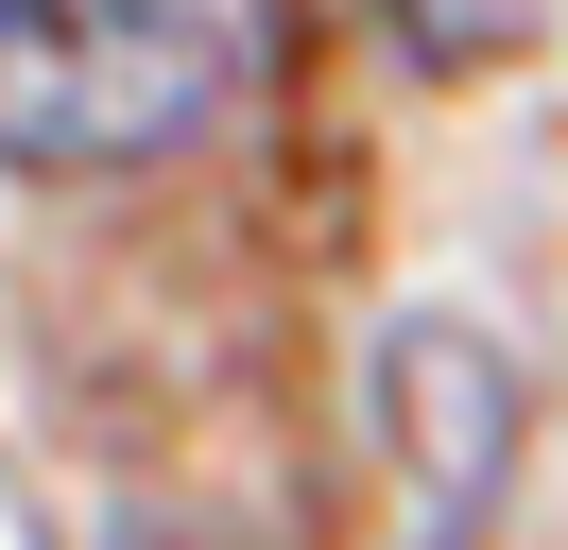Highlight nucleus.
I'll return each instance as SVG.
<instances>
[{
    "label": "nucleus",
    "instance_id": "nucleus-1",
    "mask_svg": "<svg viewBox=\"0 0 568 550\" xmlns=\"http://www.w3.org/2000/svg\"><path fill=\"white\" fill-rule=\"evenodd\" d=\"M224 121L207 0H0V172H139Z\"/></svg>",
    "mask_w": 568,
    "mask_h": 550
},
{
    "label": "nucleus",
    "instance_id": "nucleus-2",
    "mask_svg": "<svg viewBox=\"0 0 568 550\" xmlns=\"http://www.w3.org/2000/svg\"><path fill=\"white\" fill-rule=\"evenodd\" d=\"M396 34H414V52H499V34L534 18V0H379Z\"/></svg>",
    "mask_w": 568,
    "mask_h": 550
}]
</instances>
